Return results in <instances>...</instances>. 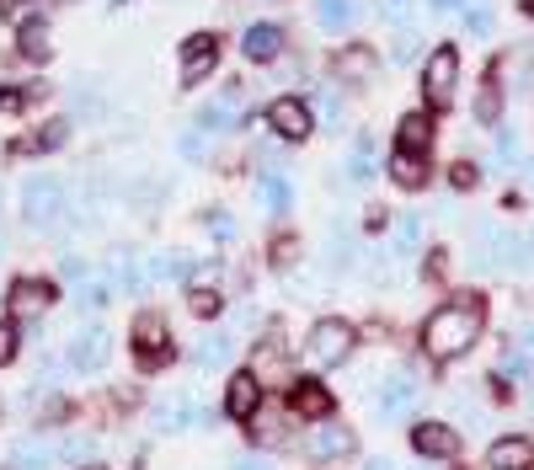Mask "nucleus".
<instances>
[{
	"instance_id": "nucleus-44",
	"label": "nucleus",
	"mask_w": 534,
	"mask_h": 470,
	"mask_svg": "<svg viewBox=\"0 0 534 470\" xmlns=\"http://www.w3.org/2000/svg\"><path fill=\"white\" fill-rule=\"evenodd\" d=\"M518 342H524V353H534V326H524V332H518Z\"/></svg>"
},
{
	"instance_id": "nucleus-31",
	"label": "nucleus",
	"mask_w": 534,
	"mask_h": 470,
	"mask_svg": "<svg viewBox=\"0 0 534 470\" xmlns=\"http://www.w3.org/2000/svg\"><path fill=\"white\" fill-rule=\"evenodd\" d=\"M65 123H49V129H38L33 139H27V145H17V150H54V145H65Z\"/></svg>"
},
{
	"instance_id": "nucleus-5",
	"label": "nucleus",
	"mask_w": 534,
	"mask_h": 470,
	"mask_svg": "<svg viewBox=\"0 0 534 470\" xmlns=\"http://www.w3.org/2000/svg\"><path fill=\"white\" fill-rule=\"evenodd\" d=\"M166 358H171L166 321H161V316H139V321H134V364H139V369H161Z\"/></svg>"
},
{
	"instance_id": "nucleus-37",
	"label": "nucleus",
	"mask_w": 534,
	"mask_h": 470,
	"mask_svg": "<svg viewBox=\"0 0 534 470\" xmlns=\"http://www.w3.org/2000/svg\"><path fill=\"white\" fill-rule=\"evenodd\" d=\"M412 54H417V33H401V38H396V49H390V59H396V65H406Z\"/></svg>"
},
{
	"instance_id": "nucleus-33",
	"label": "nucleus",
	"mask_w": 534,
	"mask_h": 470,
	"mask_svg": "<svg viewBox=\"0 0 534 470\" xmlns=\"http://www.w3.org/2000/svg\"><path fill=\"white\" fill-rule=\"evenodd\" d=\"M251 422H257V438H267V444H284V422H278V417H267L262 412V406H257V412H251Z\"/></svg>"
},
{
	"instance_id": "nucleus-20",
	"label": "nucleus",
	"mask_w": 534,
	"mask_h": 470,
	"mask_svg": "<svg viewBox=\"0 0 534 470\" xmlns=\"http://www.w3.org/2000/svg\"><path fill=\"white\" fill-rule=\"evenodd\" d=\"M17 49H22L27 59H49V49H54V43H49V22H43V17H27L22 33H17Z\"/></svg>"
},
{
	"instance_id": "nucleus-45",
	"label": "nucleus",
	"mask_w": 534,
	"mask_h": 470,
	"mask_svg": "<svg viewBox=\"0 0 534 470\" xmlns=\"http://www.w3.org/2000/svg\"><path fill=\"white\" fill-rule=\"evenodd\" d=\"M230 470H267V465H262V460H235Z\"/></svg>"
},
{
	"instance_id": "nucleus-8",
	"label": "nucleus",
	"mask_w": 534,
	"mask_h": 470,
	"mask_svg": "<svg viewBox=\"0 0 534 470\" xmlns=\"http://www.w3.org/2000/svg\"><path fill=\"white\" fill-rule=\"evenodd\" d=\"M267 123H273L278 139H305L316 129V113H310V102H300V97H278L267 107Z\"/></svg>"
},
{
	"instance_id": "nucleus-32",
	"label": "nucleus",
	"mask_w": 534,
	"mask_h": 470,
	"mask_svg": "<svg viewBox=\"0 0 534 470\" xmlns=\"http://www.w3.org/2000/svg\"><path fill=\"white\" fill-rule=\"evenodd\" d=\"M17 348H22V326L17 321H0V364H11Z\"/></svg>"
},
{
	"instance_id": "nucleus-26",
	"label": "nucleus",
	"mask_w": 534,
	"mask_h": 470,
	"mask_svg": "<svg viewBox=\"0 0 534 470\" xmlns=\"http://www.w3.org/2000/svg\"><path fill=\"white\" fill-rule=\"evenodd\" d=\"M358 17V0H316V22L321 27H348Z\"/></svg>"
},
{
	"instance_id": "nucleus-11",
	"label": "nucleus",
	"mask_w": 534,
	"mask_h": 470,
	"mask_svg": "<svg viewBox=\"0 0 534 470\" xmlns=\"http://www.w3.org/2000/svg\"><path fill=\"white\" fill-rule=\"evenodd\" d=\"M412 449L422 454V460H454L460 433H454L449 422H417V428H412Z\"/></svg>"
},
{
	"instance_id": "nucleus-29",
	"label": "nucleus",
	"mask_w": 534,
	"mask_h": 470,
	"mask_svg": "<svg viewBox=\"0 0 534 470\" xmlns=\"http://www.w3.org/2000/svg\"><path fill=\"white\" fill-rule=\"evenodd\" d=\"M230 353H235V337L230 332H214V337H203L198 364H219V358H230Z\"/></svg>"
},
{
	"instance_id": "nucleus-23",
	"label": "nucleus",
	"mask_w": 534,
	"mask_h": 470,
	"mask_svg": "<svg viewBox=\"0 0 534 470\" xmlns=\"http://www.w3.org/2000/svg\"><path fill=\"white\" fill-rule=\"evenodd\" d=\"M54 460H59V454L49 444H17V449H11V460H6V470H54Z\"/></svg>"
},
{
	"instance_id": "nucleus-24",
	"label": "nucleus",
	"mask_w": 534,
	"mask_h": 470,
	"mask_svg": "<svg viewBox=\"0 0 534 470\" xmlns=\"http://www.w3.org/2000/svg\"><path fill=\"white\" fill-rule=\"evenodd\" d=\"M374 70H380V59H374L369 49H342L337 54V75H348V81H369Z\"/></svg>"
},
{
	"instance_id": "nucleus-18",
	"label": "nucleus",
	"mask_w": 534,
	"mask_h": 470,
	"mask_svg": "<svg viewBox=\"0 0 534 470\" xmlns=\"http://www.w3.org/2000/svg\"><path fill=\"white\" fill-rule=\"evenodd\" d=\"M390 182H396V187H406V193H417V187H428V155L396 150V155H390Z\"/></svg>"
},
{
	"instance_id": "nucleus-10",
	"label": "nucleus",
	"mask_w": 534,
	"mask_h": 470,
	"mask_svg": "<svg viewBox=\"0 0 534 470\" xmlns=\"http://www.w3.org/2000/svg\"><path fill=\"white\" fill-rule=\"evenodd\" d=\"M262 406V380L251 369H241V374H230V385H225V417H235V422H251V412Z\"/></svg>"
},
{
	"instance_id": "nucleus-34",
	"label": "nucleus",
	"mask_w": 534,
	"mask_h": 470,
	"mask_svg": "<svg viewBox=\"0 0 534 470\" xmlns=\"http://www.w3.org/2000/svg\"><path fill=\"white\" fill-rule=\"evenodd\" d=\"M348 166H353V182H369V177H374V155H369V134H364V139H358V150H353V161H348Z\"/></svg>"
},
{
	"instance_id": "nucleus-4",
	"label": "nucleus",
	"mask_w": 534,
	"mask_h": 470,
	"mask_svg": "<svg viewBox=\"0 0 534 470\" xmlns=\"http://www.w3.org/2000/svg\"><path fill=\"white\" fill-rule=\"evenodd\" d=\"M353 342H358V332L348 321H337V316L316 321V326H310V364H321V369L342 364V358L353 353Z\"/></svg>"
},
{
	"instance_id": "nucleus-3",
	"label": "nucleus",
	"mask_w": 534,
	"mask_h": 470,
	"mask_svg": "<svg viewBox=\"0 0 534 470\" xmlns=\"http://www.w3.org/2000/svg\"><path fill=\"white\" fill-rule=\"evenodd\" d=\"M22 214H27V225L33 230H49L65 219V187H59L54 177H33L22 187Z\"/></svg>"
},
{
	"instance_id": "nucleus-42",
	"label": "nucleus",
	"mask_w": 534,
	"mask_h": 470,
	"mask_svg": "<svg viewBox=\"0 0 534 470\" xmlns=\"http://www.w3.org/2000/svg\"><path fill=\"white\" fill-rule=\"evenodd\" d=\"M444 268H449L444 252H433V257H428V278H444Z\"/></svg>"
},
{
	"instance_id": "nucleus-16",
	"label": "nucleus",
	"mask_w": 534,
	"mask_h": 470,
	"mask_svg": "<svg viewBox=\"0 0 534 470\" xmlns=\"http://www.w3.org/2000/svg\"><path fill=\"white\" fill-rule=\"evenodd\" d=\"M396 150L428 155V150H433V118H428V113H406V118L396 123Z\"/></svg>"
},
{
	"instance_id": "nucleus-12",
	"label": "nucleus",
	"mask_w": 534,
	"mask_h": 470,
	"mask_svg": "<svg viewBox=\"0 0 534 470\" xmlns=\"http://www.w3.org/2000/svg\"><path fill=\"white\" fill-rule=\"evenodd\" d=\"M107 353H113V337H107L102 326H86V332H75V342H70V364L75 369H102Z\"/></svg>"
},
{
	"instance_id": "nucleus-1",
	"label": "nucleus",
	"mask_w": 534,
	"mask_h": 470,
	"mask_svg": "<svg viewBox=\"0 0 534 470\" xmlns=\"http://www.w3.org/2000/svg\"><path fill=\"white\" fill-rule=\"evenodd\" d=\"M481 326H486L481 294H460V300L438 305L428 316V326H422V348H428L433 364H454V358H465L470 348H476Z\"/></svg>"
},
{
	"instance_id": "nucleus-2",
	"label": "nucleus",
	"mask_w": 534,
	"mask_h": 470,
	"mask_svg": "<svg viewBox=\"0 0 534 470\" xmlns=\"http://www.w3.org/2000/svg\"><path fill=\"white\" fill-rule=\"evenodd\" d=\"M454 86H460V54L449 43H438L428 54V65H422V97H428V107H449Z\"/></svg>"
},
{
	"instance_id": "nucleus-35",
	"label": "nucleus",
	"mask_w": 534,
	"mask_h": 470,
	"mask_svg": "<svg viewBox=\"0 0 534 470\" xmlns=\"http://www.w3.org/2000/svg\"><path fill=\"white\" fill-rule=\"evenodd\" d=\"M476 177H481V171H476V166H470V161H460V166H454V171H449V182H454V187H460V193H470V187H476Z\"/></svg>"
},
{
	"instance_id": "nucleus-28",
	"label": "nucleus",
	"mask_w": 534,
	"mask_h": 470,
	"mask_svg": "<svg viewBox=\"0 0 534 470\" xmlns=\"http://www.w3.org/2000/svg\"><path fill=\"white\" fill-rule=\"evenodd\" d=\"M497 118H502V91H497L492 75H486V86H481V97H476V123H486V129H492Z\"/></svg>"
},
{
	"instance_id": "nucleus-36",
	"label": "nucleus",
	"mask_w": 534,
	"mask_h": 470,
	"mask_svg": "<svg viewBox=\"0 0 534 470\" xmlns=\"http://www.w3.org/2000/svg\"><path fill=\"white\" fill-rule=\"evenodd\" d=\"M513 155H518V139H513V129H502L497 134V166H513Z\"/></svg>"
},
{
	"instance_id": "nucleus-15",
	"label": "nucleus",
	"mask_w": 534,
	"mask_h": 470,
	"mask_svg": "<svg viewBox=\"0 0 534 470\" xmlns=\"http://www.w3.org/2000/svg\"><path fill=\"white\" fill-rule=\"evenodd\" d=\"M278 49H284V33H278L273 22H251L246 38H241V54L257 59V65H267V59H278Z\"/></svg>"
},
{
	"instance_id": "nucleus-7",
	"label": "nucleus",
	"mask_w": 534,
	"mask_h": 470,
	"mask_svg": "<svg viewBox=\"0 0 534 470\" xmlns=\"http://www.w3.org/2000/svg\"><path fill=\"white\" fill-rule=\"evenodd\" d=\"M214 65H219V33H193L182 43V86L209 81Z\"/></svg>"
},
{
	"instance_id": "nucleus-19",
	"label": "nucleus",
	"mask_w": 534,
	"mask_h": 470,
	"mask_svg": "<svg viewBox=\"0 0 534 470\" xmlns=\"http://www.w3.org/2000/svg\"><path fill=\"white\" fill-rule=\"evenodd\" d=\"M412 401H417V380H412V374H390V380L380 385V412L385 417L412 412Z\"/></svg>"
},
{
	"instance_id": "nucleus-38",
	"label": "nucleus",
	"mask_w": 534,
	"mask_h": 470,
	"mask_svg": "<svg viewBox=\"0 0 534 470\" xmlns=\"http://www.w3.org/2000/svg\"><path fill=\"white\" fill-rule=\"evenodd\" d=\"M209 230L219 235V241H230V235H235V219H230V214H219V209H214V214H209Z\"/></svg>"
},
{
	"instance_id": "nucleus-22",
	"label": "nucleus",
	"mask_w": 534,
	"mask_h": 470,
	"mask_svg": "<svg viewBox=\"0 0 534 470\" xmlns=\"http://www.w3.org/2000/svg\"><path fill=\"white\" fill-rule=\"evenodd\" d=\"M422 246V219L417 214H401L396 230H390V257H412Z\"/></svg>"
},
{
	"instance_id": "nucleus-43",
	"label": "nucleus",
	"mask_w": 534,
	"mask_h": 470,
	"mask_svg": "<svg viewBox=\"0 0 534 470\" xmlns=\"http://www.w3.org/2000/svg\"><path fill=\"white\" fill-rule=\"evenodd\" d=\"M433 11H465V0H433Z\"/></svg>"
},
{
	"instance_id": "nucleus-30",
	"label": "nucleus",
	"mask_w": 534,
	"mask_h": 470,
	"mask_svg": "<svg viewBox=\"0 0 534 470\" xmlns=\"http://www.w3.org/2000/svg\"><path fill=\"white\" fill-rule=\"evenodd\" d=\"M54 454H59V460H70V465H91V460H97V444H91V438H70V444L54 449Z\"/></svg>"
},
{
	"instance_id": "nucleus-41",
	"label": "nucleus",
	"mask_w": 534,
	"mask_h": 470,
	"mask_svg": "<svg viewBox=\"0 0 534 470\" xmlns=\"http://www.w3.org/2000/svg\"><path fill=\"white\" fill-rule=\"evenodd\" d=\"M385 17L390 22H406V17H412V0H385Z\"/></svg>"
},
{
	"instance_id": "nucleus-47",
	"label": "nucleus",
	"mask_w": 534,
	"mask_h": 470,
	"mask_svg": "<svg viewBox=\"0 0 534 470\" xmlns=\"http://www.w3.org/2000/svg\"><path fill=\"white\" fill-rule=\"evenodd\" d=\"M81 470H102V465H97V460H91V465H81Z\"/></svg>"
},
{
	"instance_id": "nucleus-9",
	"label": "nucleus",
	"mask_w": 534,
	"mask_h": 470,
	"mask_svg": "<svg viewBox=\"0 0 534 470\" xmlns=\"http://www.w3.org/2000/svg\"><path fill=\"white\" fill-rule=\"evenodd\" d=\"M49 305H54V289L43 284V278H17V284H11V294H6L11 321H33V316H43Z\"/></svg>"
},
{
	"instance_id": "nucleus-13",
	"label": "nucleus",
	"mask_w": 534,
	"mask_h": 470,
	"mask_svg": "<svg viewBox=\"0 0 534 470\" xmlns=\"http://www.w3.org/2000/svg\"><path fill=\"white\" fill-rule=\"evenodd\" d=\"M289 406H294L300 417L321 422V417H332V390H326L321 380H294V390H289Z\"/></svg>"
},
{
	"instance_id": "nucleus-17",
	"label": "nucleus",
	"mask_w": 534,
	"mask_h": 470,
	"mask_svg": "<svg viewBox=\"0 0 534 470\" xmlns=\"http://www.w3.org/2000/svg\"><path fill=\"white\" fill-rule=\"evenodd\" d=\"M198 422H209V412H203L198 401H187V396L155 406V428H161V433H171V428H198Z\"/></svg>"
},
{
	"instance_id": "nucleus-46",
	"label": "nucleus",
	"mask_w": 534,
	"mask_h": 470,
	"mask_svg": "<svg viewBox=\"0 0 534 470\" xmlns=\"http://www.w3.org/2000/svg\"><path fill=\"white\" fill-rule=\"evenodd\" d=\"M364 470H390V460H364Z\"/></svg>"
},
{
	"instance_id": "nucleus-6",
	"label": "nucleus",
	"mask_w": 534,
	"mask_h": 470,
	"mask_svg": "<svg viewBox=\"0 0 534 470\" xmlns=\"http://www.w3.org/2000/svg\"><path fill=\"white\" fill-rule=\"evenodd\" d=\"M358 449V438H353V428H342V422H316V428L305 433V454L310 460H348V454Z\"/></svg>"
},
{
	"instance_id": "nucleus-27",
	"label": "nucleus",
	"mask_w": 534,
	"mask_h": 470,
	"mask_svg": "<svg viewBox=\"0 0 534 470\" xmlns=\"http://www.w3.org/2000/svg\"><path fill=\"white\" fill-rule=\"evenodd\" d=\"M187 310H193L198 321H214L219 310H225V294H219V289H209V284H198L193 294H187Z\"/></svg>"
},
{
	"instance_id": "nucleus-40",
	"label": "nucleus",
	"mask_w": 534,
	"mask_h": 470,
	"mask_svg": "<svg viewBox=\"0 0 534 470\" xmlns=\"http://www.w3.org/2000/svg\"><path fill=\"white\" fill-rule=\"evenodd\" d=\"M22 107V91L17 86H0V113H17Z\"/></svg>"
},
{
	"instance_id": "nucleus-21",
	"label": "nucleus",
	"mask_w": 534,
	"mask_h": 470,
	"mask_svg": "<svg viewBox=\"0 0 534 470\" xmlns=\"http://www.w3.org/2000/svg\"><path fill=\"white\" fill-rule=\"evenodd\" d=\"M262 203H267V214H284L289 203H294V193H289V177L278 166H267L262 171Z\"/></svg>"
},
{
	"instance_id": "nucleus-14",
	"label": "nucleus",
	"mask_w": 534,
	"mask_h": 470,
	"mask_svg": "<svg viewBox=\"0 0 534 470\" xmlns=\"http://www.w3.org/2000/svg\"><path fill=\"white\" fill-rule=\"evenodd\" d=\"M486 465L492 470H534V444L529 438H497L486 449Z\"/></svg>"
},
{
	"instance_id": "nucleus-25",
	"label": "nucleus",
	"mask_w": 534,
	"mask_h": 470,
	"mask_svg": "<svg viewBox=\"0 0 534 470\" xmlns=\"http://www.w3.org/2000/svg\"><path fill=\"white\" fill-rule=\"evenodd\" d=\"M75 305L81 310H102L107 300H113V284H107V278H81V284H75V294H70Z\"/></svg>"
},
{
	"instance_id": "nucleus-39",
	"label": "nucleus",
	"mask_w": 534,
	"mask_h": 470,
	"mask_svg": "<svg viewBox=\"0 0 534 470\" xmlns=\"http://www.w3.org/2000/svg\"><path fill=\"white\" fill-rule=\"evenodd\" d=\"M177 150H182V155H203V129L182 134V139H177Z\"/></svg>"
}]
</instances>
